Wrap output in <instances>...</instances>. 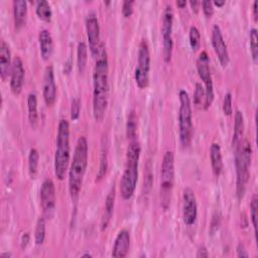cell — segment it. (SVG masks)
Segmentation results:
<instances>
[{
  "mask_svg": "<svg viewBox=\"0 0 258 258\" xmlns=\"http://www.w3.org/2000/svg\"><path fill=\"white\" fill-rule=\"evenodd\" d=\"M109 61L104 43H101L93 71V115L96 121L104 119L108 106Z\"/></svg>",
  "mask_w": 258,
  "mask_h": 258,
  "instance_id": "1",
  "label": "cell"
},
{
  "mask_svg": "<svg viewBox=\"0 0 258 258\" xmlns=\"http://www.w3.org/2000/svg\"><path fill=\"white\" fill-rule=\"evenodd\" d=\"M88 141L85 136H80L77 140L73 160L69 169V191L73 200H77L84 180L88 165L89 155Z\"/></svg>",
  "mask_w": 258,
  "mask_h": 258,
  "instance_id": "2",
  "label": "cell"
},
{
  "mask_svg": "<svg viewBox=\"0 0 258 258\" xmlns=\"http://www.w3.org/2000/svg\"><path fill=\"white\" fill-rule=\"evenodd\" d=\"M141 146L137 139L129 141L126 151V163L120 180V194L124 200L132 198L138 180V163Z\"/></svg>",
  "mask_w": 258,
  "mask_h": 258,
  "instance_id": "3",
  "label": "cell"
},
{
  "mask_svg": "<svg viewBox=\"0 0 258 258\" xmlns=\"http://www.w3.org/2000/svg\"><path fill=\"white\" fill-rule=\"evenodd\" d=\"M252 160L251 142L244 138L235 147V166H236V195L238 200H242L250 177L249 167Z\"/></svg>",
  "mask_w": 258,
  "mask_h": 258,
  "instance_id": "4",
  "label": "cell"
},
{
  "mask_svg": "<svg viewBox=\"0 0 258 258\" xmlns=\"http://www.w3.org/2000/svg\"><path fill=\"white\" fill-rule=\"evenodd\" d=\"M70 124L66 119H60L57 125L54 152V174L59 180L66 176L70 164Z\"/></svg>",
  "mask_w": 258,
  "mask_h": 258,
  "instance_id": "5",
  "label": "cell"
},
{
  "mask_svg": "<svg viewBox=\"0 0 258 258\" xmlns=\"http://www.w3.org/2000/svg\"><path fill=\"white\" fill-rule=\"evenodd\" d=\"M179 110H178V133L179 141L183 148L190 145L192 139V113L190 99L185 90H180L178 93Z\"/></svg>",
  "mask_w": 258,
  "mask_h": 258,
  "instance_id": "6",
  "label": "cell"
},
{
  "mask_svg": "<svg viewBox=\"0 0 258 258\" xmlns=\"http://www.w3.org/2000/svg\"><path fill=\"white\" fill-rule=\"evenodd\" d=\"M174 182V154L171 150L165 151L160 170V205L163 210H167L170 205L171 194Z\"/></svg>",
  "mask_w": 258,
  "mask_h": 258,
  "instance_id": "7",
  "label": "cell"
},
{
  "mask_svg": "<svg viewBox=\"0 0 258 258\" xmlns=\"http://www.w3.org/2000/svg\"><path fill=\"white\" fill-rule=\"evenodd\" d=\"M150 51L146 39H141L137 51V64L134 71V79L139 89L147 88L149 84Z\"/></svg>",
  "mask_w": 258,
  "mask_h": 258,
  "instance_id": "8",
  "label": "cell"
},
{
  "mask_svg": "<svg viewBox=\"0 0 258 258\" xmlns=\"http://www.w3.org/2000/svg\"><path fill=\"white\" fill-rule=\"evenodd\" d=\"M197 71L199 77L205 84V103L204 109L207 110L210 108L214 101V85L210 69V57L206 50H202L197 58Z\"/></svg>",
  "mask_w": 258,
  "mask_h": 258,
  "instance_id": "9",
  "label": "cell"
},
{
  "mask_svg": "<svg viewBox=\"0 0 258 258\" xmlns=\"http://www.w3.org/2000/svg\"><path fill=\"white\" fill-rule=\"evenodd\" d=\"M172 26H173V10L167 4L162 13L161 19V35H162V54L165 62H169L172 55Z\"/></svg>",
  "mask_w": 258,
  "mask_h": 258,
  "instance_id": "10",
  "label": "cell"
},
{
  "mask_svg": "<svg viewBox=\"0 0 258 258\" xmlns=\"http://www.w3.org/2000/svg\"><path fill=\"white\" fill-rule=\"evenodd\" d=\"M181 213L183 223L186 226H191L196 223L198 217V205L196 195L190 187H185L182 191Z\"/></svg>",
  "mask_w": 258,
  "mask_h": 258,
  "instance_id": "11",
  "label": "cell"
},
{
  "mask_svg": "<svg viewBox=\"0 0 258 258\" xmlns=\"http://www.w3.org/2000/svg\"><path fill=\"white\" fill-rule=\"evenodd\" d=\"M86 30L87 37L89 41V48L93 56H97L101 41H100V24L97 15L94 12H91L86 17Z\"/></svg>",
  "mask_w": 258,
  "mask_h": 258,
  "instance_id": "12",
  "label": "cell"
},
{
  "mask_svg": "<svg viewBox=\"0 0 258 258\" xmlns=\"http://www.w3.org/2000/svg\"><path fill=\"white\" fill-rule=\"evenodd\" d=\"M40 205L46 216H50L55 208V187L50 178H45L41 183Z\"/></svg>",
  "mask_w": 258,
  "mask_h": 258,
  "instance_id": "13",
  "label": "cell"
},
{
  "mask_svg": "<svg viewBox=\"0 0 258 258\" xmlns=\"http://www.w3.org/2000/svg\"><path fill=\"white\" fill-rule=\"evenodd\" d=\"M212 45L222 67H227L230 59L229 51L222 34V30L218 24H215L212 29Z\"/></svg>",
  "mask_w": 258,
  "mask_h": 258,
  "instance_id": "14",
  "label": "cell"
},
{
  "mask_svg": "<svg viewBox=\"0 0 258 258\" xmlns=\"http://www.w3.org/2000/svg\"><path fill=\"white\" fill-rule=\"evenodd\" d=\"M42 95L47 106H52L56 100V85L52 66H47L43 74Z\"/></svg>",
  "mask_w": 258,
  "mask_h": 258,
  "instance_id": "15",
  "label": "cell"
},
{
  "mask_svg": "<svg viewBox=\"0 0 258 258\" xmlns=\"http://www.w3.org/2000/svg\"><path fill=\"white\" fill-rule=\"evenodd\" d=\"M25 71L23 62L19 56H15L12 61V68L10 72V89L13 94L18 95L24 84Z\"/></svg>",
  "mask_w": 258,
  "mask_h": 258,
  "instance_id": "16",
  "label": "cell"
},
{
  "mask_svg": "<svg viewBox=\"0 0 258 258\" xmlns=\"http://www.w3.org/2000/svg\"><path fill=\"white\" fill-rule=\"evenodd\" d=\"M130 233L126 229H122L117 234L113 249H112V256L117 258H124L127 256L130 248Z\"/></svg>",
  "mask_w": 258,
  "mask_h": 258,
  "instance_id": "17",
  "label": "cell"
},
{
  "mask_svg": "<svg viewBox=\"0 0 258 258\" xmlns=\"http://www.w3.org/2000/svg\"><path fill=\"white\" fill-rule=\"evenodd\" d=\"M11 51L8 43L2 39L0 41V77L2 81H5L11 72L12 68Z\"/></svg>",
  "mask_w": 258,
  "mask_h": 258,
  "instance_id": "18",
  "label": "cell"
},
{
  "mask_svg": "<svg viewBox=\"0 0 258 258\" xmlns=\"http://www.w3.org/2000/svg\"><path fill=\"white\" fill-rule=\"evenodd\" d=\"M115 198H116V188L115 184L113 183L110 190L108 191V195L105 200V207H104V213L101 219V230L104 231L108 227L110 220L112 218L114 204H115Z\"/></svg>",
  "mask_w": 258,
  "mask_h": 258,
  "instance_id": "19",
  "label": "cell"
},
{
  "mask_svg": "<svg viewBox=\"0 0 258 258\" xmlns=\"http://www.w3.org/2000/svg\"><path fill=\"white\" fill-rule=\"evenodd\" d=\"M38 43L40 54L43 59H48L53 51V40L47 29H41L38 33Z\"/></svg>",
  "mask_w": 258,
  "mask_h": 258,
  "instance_id": "20",
  "label": "cell"
},
{
  "mask_svg": "<svg viewBox=\"0 0 258 258\" xmlns=\"http://www.w3.org/2000/svg\"><path fill=\"white\" fill-rule=\"evenodd\" d=\"M210 159L213 172L216 176H219L223 170V157L222 150L219 143H212L210 147Z\"/></svg>",
  "mask_w": 258,
  "mask_h": 258,
  "instance_id": "21",
  "label": "cell"
},
{
  "mask_svg": "<svg viewBox=\"0 0 258 258\" xmlns=\"http://www.w3.org/2000/svg\"><path fill=\"white\" fill-rule=\"evenodd\" d=\"M27 16V2L25 0L13 1V17L16 28L24 25Z\"/></svg>",
  "mask_w": 258,
  "mask_h": 258,
  "instance_id": "22",
  "label": "cell"
},
{
  "mask_svg": "<svg viewBox=\"0 0 258 258\" xmlns=\"http://www.w3.org/2000/svg\"><path fill=\"white\" fill-rule=\"evenodd\" d=\"M234 132L232 137V146L235 148L242 140L244 134V116L243 113L239 110L235 113L234 118Z\"/></svg>",
  "mask_w": 258,
  "mask_h": 258,
  "instance_id": "23",
  "label": "cell"
},
{
  "mask_svg": "<svg viewBox=\"0 0 258 258\" xmlns=\"http://www.w3.org/2000/svg\"><path fill=\"white\" fill-rule=\"evenodd\" d=\"M107 169H108V144L106 139L103 138L101 151H100V164H99V169L96 175V181H100L105 176Z\"/></svg>",
  "mask_w": 258,
  "mask_h": 258,
  "instance_id": "24",
  "label": "cell"
},
{
  "mask_svg": "<svg viewBox=\"0 0 258 258\" xmlns=\"http://www.w3.org/2000/svg\"><path fill=\"white\" fill-rule=\"evenodd\" d=\"M27 110H28V120L30 125L35 128L38 123V113H37V98L35 93H29L27 96Z\"/></svg>",
  "mask_w": 258,
  "mask_h": 258,
  "instance_id": "25",
  "label": "cell"
},
{
  "mask_svg": "<svg viewBox=\"0 0 258 258\" xmlns=\"http://www.w3.org/2000/svg\"><path fill=\"white\" fill-rule=\"evenodd\" d=\"M137 128H138V117L136 112L134 110H131L128 114L127 123H126V136L129 141L136 139Z\"/></svg>",
  "mask_w": 258,
  "mask_h": 258,
  "instance_id": "26",
  "label": "cell"
},
{
  "mask_svg": "<svg viewBox=\"0 0 258 258\" xmlns=\"http://www.w3.org/2000/svg\"><path fill=\"white\" fill-rule=\"evenodd\" d=\"M88 60V46L85 41H79L77 46V67L80 73H84Z\"/></svg>",
  "mask_w": 258,
  "mask_h": 258,
  "instance_id": "27",
  "label": "cell"
},
{
  "mask_svg": "<svg viewBox=\"0 0 258 258\" xmlns=\"http://www.w3.org/2000/svg\"><path fill=\"white\" fill-rule=\"evenodd\" d=\"M35 13L40 19H42L44 21H50L51 16H52L50 4L45 0L38 1L35 6Z\"/></svg>",
  "mask_w": 258,
  "mask_h": 258,
  "instance_id": "28",
  "label": "cell"
},
{
  "mask_svg": "<svg viewBox=\"0 0 258 258\" xmlns=\"http://www.w3.org/2000/svg\"><path fill=\"white\" fill-rule=\"evenodd\" d=\"M39 161V153L36 148H31L28 153V172L31 178H34L37 173Z\"/></svg>",
  "mask_w": 258,
  "mask_h": 258,
  "instance_id": "29",
  "label": "cell"
},
{
  "mask_svg": "<svg viewBox=\"0 0 258 258\" xmlns=\"http://www.w3.org/2000/svg\"><path fill=\"white\" fill-rule=\"evenodd\" d=\"M45 239V219L39 217L34 232V241L36 245H42Z\"/></svg>",
  "mask_w": 258,
  "mask_h": 258,
  "instance_id": "30",
  "label": "cell"
},
{
  "mask_svg": "<svg viewBox=\"0 0 258 258\" xmlns=\"http://www.w3.org/2000/svg\"><path fill=\"white\" fill-rule=\"evenodd\" d=\"M188 39H189V44L192 50H198L201 46V33L200 30L197 26L192 25L189 28L188 31Z\"/></svg>",
  "mask_w": 258,
  "mask_h": 258,
  "instance_id": "31",
  "label": "cell"
},
{
  "mask_svg": "<svg viewBox=\"0 0 258 258\" xmlns=\"http://www.w3.org/2000/svg\"><path fill=\"white\" fill-rule=\"evenodd\" d=\"M250 36V52L254 61L257 60L258 57V32L255 27L251 28L249 31Z\"/></svg>",
  "mask_w": 258,
  "mask_h": 258,
  "instance_id": "32",
  "label": "cell"
},
{
  "mask_svg": "<svg viewBox=\"0 0 258 258\" xmlns=\"http://www.w3.org/2000/svg\"><path fill=\"white\" fill-rule=\"evenodd\" d=\"M205 103V88L201 83L196 84L195 93H194V105L197 108H204Z\"/></svg>",
  "mask_w": 258,
  "mask_h": 258,
  "instance_id": "33",
  "label": "cell"
},
{
  "mask_svg": "<svg viewBox=\"0 0 258 258\" xmlns=\"http://www.w3.org/2000/svg\"><path fill=\"white\" fill-rule=\"evenodd\" d=\"M257 212H258V199H257V196L254 195L250 202V218H251V222H252L255 234L257 229V217H258Z\"/></svg>",
  "mask_w": 258,
  "mask_h": 258,
  "instance_id": "34",
  "label": "cell"
},
{
  "mask_svg": "<svg viewBox=\"0 0 258 258\" xmlns=\"http://www.w3.org/2000/svg\"><path fill=\"white\" fill-rule=\"evenodd\" d=\"M81 112V100L79 98H74L71 104V118L72 120H77Z\"/></svg>",
  "mask_w": 258,
  "mask_h": 258,
  "instance_id": "35",
  "label": "cell"
},
{
  "mask_svg": "<svg viewBox=\"0 0 258 258\" xmlns=\"http://www.w3.org/2000/svg\"><path fill=\"white\" fill-rule=\"evenodd\" d=\"M223 111L224 114L227 116L232 115L233 113V106H232V95L231 93H227L224 96V100H223Z\"/></svg>",
  "mask_w": 258,
  "mask_h": 258,
  "instance_id": "36",
  "label": "cell"
},
{
  "mask_svg": "<svg viewBox=\"0 0 258 258\" xmlns=\"http://www.w3.org/2000/svg\"><path fill=\"white\" fill-rule=\"evenodd\" d=\"M133 5H134V1L132 0H125L122 3V14L125 17L131 16V14L133 13Z\"/></svg>",
  "mask_w": 258,
  "mask_h": 258,
  "instance_id": "37",
  "label": "cell"
},
{
  "mask_svg": "<svg viewBox=\"0 0 258 258\" xmlns=\"http://www.w3.org/2000/svg\"><path fill=\"white\" fill-rule=\"evenodd\" d=\"M202 7H203L202 8L203 12L207 17H211L214 14V4H213L212 1H210V0L203 1L202 2Z\"/></svg>",
  "mask_w": 258,
  "mask_h": 258,
  "instance_id": "38",
  "label": "cell"
},
{
  "mask_svg": "<svg viewBox=\"0 0 258 258\" xmlns=\"http://www.w3.org/2000/svg\"><path fill=\"white\" fill-rule=\"evenodd\" d=\"M237 256L238 257H242V258L249 256V254H248L244 244H242V243H239L238 246H237Z\"/></svg>",
  "mask_w": 258,
  "mask_h": 258,
  "instance_id": "39",
  "label": "cell"
},
{
  "mask_svg": "<svg viewBox=\"0 0 258 258\" xmlns=\"http://www.w3.org/2000/svg\"><path fill=\"white\" fill-rule=\"evenodd\" d=\"M30 240V236H29V233H23L22 236H21V239H20V246L22 249L26 248V246L28 245V242Z\"/></svg>",
  "mask_w": 258,
  "mask_h": 258,
  "instance_id": "40",
  "label": "cell"
},
{
  "mask_svg": "<svg viewBox=\"0 0 258 258\" xmlns=\"http://www.w3.org/2000/svg\"><path fill=\"white\" fill-rule=\"evenodd\" d=\"M196 256L198 258H206V257H209V252H208V250L205 246H202V247L199 248Z\"/></svg>",
  "mask_w": 258,
  "mask_h": 258,
  "instance_id": "41",
  "label": "cell"
},
{
  "mask_svg": "<svg viewBox=\"0 0 258 258\" xmlns=\"http://www.w3.org/2000/svg\"><path fill=\"white\" fill-rule=\"evenodd\" d=\"M189 4H190V6H191V9L197 12V11H198V6H199L200 2L197 1V0H194V1L190 0V1H189Z\"/></svg>",
  "mask_w": 258,
  "mask_h": 258,
  "instance_id": "42",
  "label": "cell"
},
{
  "mask_svg": "<svg viewBox=\"0 0 258 258\" xmlns=\"http://www.w3.org/2000/svg\"><path fill=\"white\" fill-rule=\"evenodd\" d=\"M257 5H258V2H257V0H255L253 2V16H254L255 21L257 20Z\"/></svg>",
  "mask_w": 258,
  "mask_h": 258,
  "instance_id": "43",
  "label": "cell"
},
{
  "mask_svg": "<svg viewBox=\"0 0 258 258\" xmlns=\"http://www.w3.org/2000/svg\"><path fill=\"white\" fill-rule=\"evenodd\" d=\"M175 4H176V6H178L179 8H183V7H185V5H186V1H185V0H177V1L175 2Z\"/></svg>",
  "mask_w": 258,
  "mask_h": 258,
  "instance_id": "44",
  "label": "cell"
},
{
  "mask_svg": "<svg viewBox=\"0 0 258 258\" xmlns=\"http://www.w3.org/2000/svg\"><path fill=\"white\" fill-rule=\"evenodd\" d=\"M225 3H226V2H225L224 0H216V1H214V2H213V4H214V5H216V6H218V7L223 6Z\"/></svg>",
  "mask_w": 258,
  "mask_h": 258,
  "instance_id": "45",
  "label": "cell"
},
{
  "mask_svg": "<svg viewBox=\"0 0 258 258\" xmlns=\"http://www.w3.org/2000/svg\"><path fill=\"white\" fill-rule=\"evenodd\" d=\"M82 257H92V254H90V253H86V254H83V255H82Z\"/></svg>",
  "mask_w": 258,
  "mask_h": 258,
  "instance_id": "46",
  "label": "cell"
}]
</instances>
